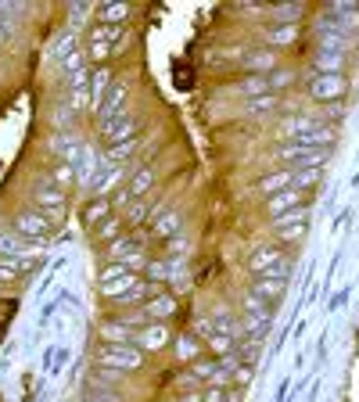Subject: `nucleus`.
I'll use <instances>...</instances> for the list:
<instances>
[{
  "label": "nucleus",
  "instance_id": "nucleus-1",
  "mask_svg": "<svg viewBox=\"0 0 359 402\" xmlns=\"http://www.w3.org/2000/svg\"><path fill=\"white\" fill-rule=\"evenodd\" d=\"M97 367L115 370V374H133V370L144 367V352L137 349V345H101Z\"/></svg>",
  "mask_w": 359,
  "mask_h": 402
},
{
  "label": "nucleus",
  "instance_id": "nucleus-2",
  "mask_svg": "<svg viewBox=\"0 0 359 402\" xmlns=\"http://www.w3.org/2000/svg\"><path fill=\"white\" fill-rule=\"evenodd\" d=\"M248 269H252V277H284V280H287V273H291V259H287L277 245H266V248L252 252Z\"/></svg>",
  "mask_w": 359,
  "mask_h": 402
},
{
  "label": "nucleus",
  "instance_id": "nucleus-3",
  "mask_svg": "<svg viewBox=\"0 0 359 402\" xmlns=\"http://www.w3.org/2000/svg\"><path fill=\"white\" fill-rule=\"evenodd\" d=\"M306 90H309V97L313 101H320V104H338L341 97H345V90H348V79L345 76H309V83H306Z\"/></svg>",
  "mask_w": 359,
  "mask_h": 402
},
{
  "label": "nucleus",
  "instance_id": "nucleus-4",
  "mask_svg": "<svg viewBox=\"0 0 359 402\" xmlns=\"http://www.w3.org/2000/svg\"><path fill=\"white\" fill-rule=\"evenodd\" d=\"M15 234L26 241H47L50 238V219L40 208H22L15 216Z\"/></svg>",
  "mask_w": 359,
  "mask_h": 402
},
{
  "label": "nucleus",
  "instance_id": "nucleus-5",
  "mask_svg": "<svg viewBox=\"0 0 359 402\" xmlns=\"http://www.w3.org/2000/svg\"><path fill=\"white\" fill-rule=\"evenodd\" d=\"M140 133V119L137 115H115V119H108V123H101V137L108 140V147L111 144H123V140H133Z\"/></svg>",
  "mask_w": 359,
  "mask_h": 402
},
{
  "label": "nucleus",
  "instance_id": "nucleus-6",
  "mask_svg": "<svg viewBox=\"0 0 359 402\" xmlns=\"http://www.w3.org/2000/svg\"><path fill=\"white\" fill-rule=\"evenodd\" d=\"M316 40L324 50H334V54H345L348 57V47H352V33L345 26H338L334 18H324L320 29H316Z\"/></svg>",
  "mask_w": 359,
  "mask_h": 402
},
{
  "label": "nucleus",
  "instance_id": "nucleus-7",
  "mask_svg": "<svg viewBox=\"0 0 359 402\" xmlns=\"http://www.w3.org/2000/svg\"><path fill=\"white\" fill-rule=\"evenodd\" d=\"M33 198H36V208H40L43 216H47V212L57 216V212H65V208H69V194H65V191H57L50 180H40V184L33 187Z\"/></svg>",
  "mask_w": 359,
  "mask_h": 402
},
{
  "label": "nucleus",
  "instance_id": "nucleus-8",
  "mask_svg": "<svg viewBox=\"0 0 359 402\" xmlns=\"http://www.w3.org/2000/svg\"><path fill=\"white\" fill-rule=\"evenodd\" d=\"M172 341V330L165 327V323H144L137 334H133V345L140 352H158V349H165V345Z\"/></svg>",
  "mask_w": 359,
  "mask_h": 402
},
{
  "label": "nucleus",
  "instance_id": "nucleus-9",
  "mask_svg": "<svg viewBox=\"0 0 359 402\" xmlns=\"http://www.w3.org/2000/svg\"><path fill=\"white\" fill-rule=\"evenodd\" d=\"M126 97H130V86H126V83H111V86H108V94H104V101L94 108V115H97L101 123L115 119V115H123V108H126Z\"/></svg>",
  "mask_w": 359,
  "mask_h": 402
},
{
  "label": "nucleus",
  "instance_id": "nucleus-10",
  "mask_svg": "<svg viewBox=\"0 0 359 402\" xmlns=\"http://www.w3.org/2000/svg\"><path fill=\"white\" fill-rule=\"evenodd\" d=\"M248 291H252L255 298H263V302L273 309V306L284 298V291H287V280H284V277H255Z\"/></svg>",
  "mask_w": 359,
  "mask_h": 402
},
{
  "label": "nucleus",
  "instance_id": "nucleus-11",
  "mask_svg": "<svg viewBox=\"0 0 359 402\" xmlns=\"http://www.w3.org/2000/svg\"><path fill=\"white\" fill-rule=\"evenodd\" d=\"M176 309H180V302H176L169 291H155V295L144 302V316H148L151 323H162V320H169Z\"/></svg>",
  "mask_w": 359,
  "mask_h": 402
},
{
  "label": "nucleus",
  "instance_id": "nucleus-12",
  "mask_svg": "<svg viewBox=\"0 0 359 402\" xmlns=\"http://www.w3.org/2000/svg\"><path fill=\"white\" fill-rule=\"evenodd\" d=\"M133 334H137V327H130L126 320H108V323H101V330H97V337H101L104 345H133Z\"/></svg>",
  "mask_w": 359,
  "mask_h": 402
},
{
  "label": "nucleus",
  "instance_id": "nucleus-13",
  "mask_svg": "<svg viewBox=\"0 0 359 402\" xmlns=\"http://www.w3.org/2000/svg\"><path fill=\"white\" fill-rule=\"evenodd\" d=\"M180 230H184V219H180V212H176V208H165V212H158V216L151 219V234H155L158 241L176 238Z\"/></svg>",
  "mask_w": 359,
  "mask_h": 402
},
{
  "label": "nucleus",
  "instance_id": "nucleus-14",
  "mask_svg": "<svg viewBox=\"0 0 359 402\" xmlns=\"http://www.w3.org/2000/svg\"><path fill=\"white\" fill-rule=\"evenodd\" d=\"M345 62H348L345 54H334V50H324V47H316V54H313L316 76H345Z\"/></svg>",
  "mask_w": 359,
  "mask_h": 402
},
{
  "label": "nucleus",
  "instance_id": "nucleus-15",
  "mask_svg": "<svg viewBox=\"0 0 359 402\" xmlns=\"http://www.w3.org/2000/svg\"><path fill=\"white\" fill-rule=\"evenodd\" d=\"M245 69H248L252 76H266V79H270V76L277 72V54H273L270 47H266V50H248V54H245Z\"/></svg>",
  "mask_w": 359,
  "mask_h": 402
},
{
  "label": "nucleus",
  "instance_id": "nucleus-16",
  "mask_svg": "<svg viewBox=\"0 0 359 402\" xmlns=\"http://www.w3.org/2000/svg\"><path fill=\"white\" fill-rule=\"evenodd\" d=\"M50 147H54L57 158L69 162V165H76V162L83 158V144H79L72 133H54V137H50Z\"/></svg>",
  "mask_w": 359,
  "mask_h": 402
},
{
  "label": "nucleus",
  "instance_id": "nucleus-17",
  "mask_svg": "<svg viewBox=\"0 0 359 402\" xmlns=\"http://www.w3.org/2000/svg\"><path fill=\"white\" fill-rule=\"evenodd\" d=\"M126 18H130V4H123V0H104L97 8V26H123Z\"/></svg>",
  "mask_w": 359,
  "mask_h": 402
},
{
  "label": "nucleus",
  "instance_id": "nucleus-18",
  "mask_svg": "<svg viewBox=\"0 0 359 402\" xmlns=\"http://www.w3.org/2000/svg\"><path fill=\"white\" fill-rule=\"evenodd\" d=\"M298 205H302V191H294V187H287V191H280V194L266 198V212H270V216H280V212L298 208Z\"/></svg>",
  "mask_w": 359,
  "mask_h": 402
},
{
  "label": "nucleus",
  "instance_id": "nucleus-19",
  "mask_svg": "<svg viewBox=\"0 0 359 402\" xmlns=\"http://www.w3.org/2000/svg\"><path fill=\"white\" fill-rule=\"evenodd\" d=\"M291 177H294V169H277V172H270V177H263L259 191H263L266 198H273V194H280V191L291 187Z\"/></svg>",
  "mask_w": 359,
  "mask_h": 402
},
{
  "label": "nucleus",
  "instance_id": "nucleus-20",
  "mask_svg": "<svg viewBox=\"0 0 359 402\" xmlns=\"http://www.w3.org/2000/svg\"><path fill=\"white\" fill-rule=\"evenodd\" d=\"M76 177H79V172H76V165H69V162H57V165L50 169V177H47V180H50L57 191H65V194H69V191L76 187Z\"/></svg>",
  "mask_w": 359,
  "mask_h": 402
},
{
  "label": "nucleus",
  "instance_id": "nucleus-21",
  "mask_svg": "<svg viewBox=\"0 0 359 402\" xmlns=\"http://www.w3.org/2000/svg\"><path fill=\"white\" fill-rule=\"evenodd\" d=\"M172 352H176V359H180V363H194V359L201 356V341H198L194 334H180Z\"/></svg>",
  "mask_w": 359,
  "mask_h": 402
},
{
  "label": "nucleus",
  "instance_id": "nucleus-22",
  "mask_svg": "<svg viewBox=\"0 0 359 402\" xmlns=\"http://www.w3.org/2000/svg\"><path fill=\"white\" fill-rule=\"evenodd\" d=\"M115 79H111V72L101 65V69H94V76H90V108H97L101 101H104V94H108V86H111Z\"/></svg>",
  "mask_w": 359,
  "mask_h": 402
},
{
  "label": "nucleus",
  "instance_id": "nucleus-23",
  "mask_svg": "<svg viewBox=\"0 0 359 402\" xmlns=\"http://www.w3.org/2000/svg\"><path fill=\"white\" fill-rule=\"evenodd\" d=\"M327 18H334L338 26L352 29V26H359V8L348 4V0H338V4H331V15H327Z\"/></svg>",
  "mask_w": 359,
  "mask_h": 402
},
{
  "label": "nucleus",
  "instance_id": "nucleus-24",
  "mask_svg": "<svg viewBox=\"0 0 359 402\" xmlns=\"http://www.w3.org/2000/svg\"><path fill=\"white\" fill-rule=\"evenodd\" d=\"M108 216H111V198H94L87 205V212H83V223L87 226H101Z\"/></svg>",
  "mask_w": 359,
  "mask_h": 402
},
{
  "label": "nucleus",
  "instance_id": "nucleus-25",
  "mask_svg": "<svg viewBox=\"0 0 359 402\" xmlns=\"http://www.w3.org/2000/svg\"><path fill=\"white\" fill-rule=\"evenodd\" d=\"M151 187H155V169H151V165H140V169L133 172V180H130V194H133V198H144Z\"/></svg>",
  "mask_w": 359,
  "mask_h": 402
},
{
  "label": "nucleus",
  "instance_id": "nucleus-26",
  "mask_svg": "<svg viewBox=\"0 0 359 402\" xmlns=\"http://www.w3.org/2000/svg\"><path fill=\"white\" fill-rule=\"evenodd\" d=\"M245 111L252 115V119H266V115H273V111H277V94H263V97H252V101L245 104Z\"/></svg>",
  "mask_w": 359,
  "mask_h": 402
},
{
  "label": "nucleus",
  "instance_id": "nucleus-27",
  "mask_svg": "<svg viewBox=\"0 0 359 402\" xmlns=\"http://www.w3.org/2000/svg\"><path fill=\"white\" fill-rule=\"evenodd\" d=\"M205 349H209L212 359H226V356H233V337L230 334H212V337H205Z\"/></svg>",
  "mask_w": 359,
  "mask_h": 402
},
{
  "label": "nucleus",
  "instance_id": "nucleus-28",
  "mask_svg": "<svg viewBox=\"0 0 359 402\" xmlns=\"http://www.w3.org/2000/svg\"><path fill=\"white\" fill-rule=\"evenodd\" d=\"M133 151H137V137H133V140H123V144H111V147L104 151V162H108V165H123V162L133 158Z\"/></svg>",
  "mask_w": 359,
  "mask_h": 402
},
{
  "label": "nucleus",
  "instance_id": "nucleus-29",
  "mask_svg": "<svg viewBox=\"0 0 359 402\" xmlns=\"http://www.w3.org/2000/svg\"><path fill=\"white\" fill-rule=\"evenodd\" d=\"M144 277H137V273H130V277H123V280H111V284H101V295L111 302V298H118L123 291H130V287H137Z\"/></svg>",
  "mask_w": 359,
  "mask_h": 402
},
{
  "label": "nucleus",
  "instance_id": "nucleus-30",
  "mask_svg": "<svg viewBox=\"0 0 359 402\" xmlns=\"http://www.w3.org/2000/svg\"><path fill=\"white\" fill-rule=\"evenodd\" d=\"M306 219H309V208L298 205V208H287V212L273 216V230H287V226H298V223H306Z\"/></svg>",
  "mask_w": 359,
  "mask_h": 402
},
{
  "label": "nucleus",
  "instance_id": "nucleus-31",
  "mask_svg": "<svg viewBox=\"0 0 359 402\" xmlns=\"http://www.w3.org/2000/svg\"><path fill=\"white\" fill-rule=\"evenodd\" d=\"M320 177H324V169H294V177H291V187L306 194L309 187H316V184H320Z\"/></svg>",
  "mask_w": 359,
  "mask_h": 402
},
{
  "label": "nucleus",
  "instance_id": "nucleus-32",
  "mask_svg": "<svg viewBox=\"0 0 359 402\" xmlns=\"http://www.w3.org/2000/svg\"><path fill=\"white\" fill-rule=\"evenodd\" d=\"M118 40H126L123 26H94L90 29V43H118Z\"/></svg>",
  "mask_w": 359,
  "mask_h": 402
},
{
  "label": "nucleus",
  "instance_id": "nucleus-33",
  "mask_svg": "<svg viewBox=\"0 0 359 402\" xmlns=\"http://www.w3.org/2000/svg\"><path fill=\"white\" fill-rule=\"evenodd\" d=\"M266 40H270V47H291L298 40V26H273L266 33Z\"/></svg>",
  "mask_w": 359,
  "mask_h": 402
},
{
  "label": "nucleus",
  "instance_id": "nucleus-34",
  "mask_svg": "<svg viewBox=\"0 0 359 402\" xmlns=\"http://www.w3.org/2000/svg\"><path fill=\"white\" fill-rule=\"evenodd\" d=\"M133 252H140L137 238H115V241H108V255H111L115 262L126 259V255H133Z\"/></svg>",
  "mask_w": 359,
  "mask_h": 402
},
{
  "label": "nucleus",
  "instance_id": "nucleus-35",
  "mask_svg": "<svg viewBox=\"0 0 359 402\" xmlns=\"http://www.w3.org/2000/svg\"><path fill=\"white\" fill-rule=\"evenodd\" d=\"M191 374H194L198 381H209V384H212V381H216V374H219V363H216V359H209V356H198V359L191 363Z\"/></svg>",
  "mask_w": 359,
  "mask_h": 402
},
{
  "label": "nucleus",
  "instance_id": "nucleus-36",
  "mask_svg": "<svg viewBox=\"0 0 359 402\" xmlns=\"http://www.w3.org/2000/svg\"><path fill=\"white\" fill-rule=\"evenodd\" d=\"M316 126H324L320 119H309V115H298L294 123H284V137H302V133H309V130H316Z\"/></svg>",
  "mask_w": 359,
  "mask_h": 402
},
{
  "label": "nucleus",
  "instance_id": "nucleus-37",
  "mask_svg": "<svg viewBox=\"0 0 359 402\" xmlns=\"http://www.w3.org/2000/svg\"><path fill=\"white\" fill-rule=\"evenodd\" d=\"M302 4H280V8H273V22L277 26H298V18H302Z\"/></svg>",
  "mask_w": 359,
  "mask_h": 402
},
{
  "label": "nucleus",
  "instance_id": "nucleus-38",
  "mask_svg": "<svg viewBox=\"0 0 359 402\" xmlns=\"http://www.w3.org/2000/svg\"><path fill=\"white\" fill-rule=\"evenodd\" d=\"M209 320H212L216 334H230V337H233V334H241V323H233V316H230L226 309H219V313H216V316H209Z\"/></svg>",
  "mask_w": 359,
  "mask_h": 402
},
{
  "label": "nucleus",
  "instance_id": "nucleus-39",
  "mask_svg": "<svg viewBox=\"0 0 359 402\" xmlns=\"http://www.w3.org/2000/svg\"><path fill=\"white\" fill-rule=\"evenodd\" d=\"M241 94L252 101V97H263V94H270V83H266V76H248L245 83H241Z\"/></svg>",
  "mask_w": 359,
  "mask_h": 402
},
{
  "label": "nucleus",
  "instance_id": "nucleus-40",
  "mask_svg": "<svg viewBox=\"0 0 359 402\" xmlns=\"http://www.w3.org/2000/svg\"><path fill=\"white\" fill-rule=\"evenodd\" d=\"M123 277H130V266L118 259V262H111V266H104L101 269V284H111V280H123Z\"/></svg>",
  "mask_w": 359,
  "mask_h": 402
},
{
  "label": "nucleus",
  "instance_id": "nucleus-41",
  "mask_svg": "<svg viewBox=\"0 0 359 402\" xmlns=\"http://www.w3.org/2000/svg\"><path fill=\"white\" fill-rule=\"evenodd\" d=\"M108 54H111V43H90V47H87L90 69H94V62H97V69H101V62H108Z\"/></svg>",
  "mask_w": 359,
  "mask_h": 402
},
{
  "label": "nucleus",
  "instance_id": "nucleus-42",
  "mask_svg": "<svg viewBox=\"0 0 359 402\" xmlns=\"http://www.w3.org/2000/svg\"><path fill=\"white\" fill-rule=\"evenodd\" d=\"M266 83H270V94H277V90H284L287 83H294V72H291V69H277Z\"/></svg>",
  "mask_w": 359,
  "mask_h": 402
},
{
  "label": "nucleus",
  "instance_id": "nucleus-43",
  "mask_svg": "<svg viewBox=\"0 0 359 402\" xmlns=\"http://www.w3.org/2000/svg\"><path fill=\"white\" fill-rule=\"evenodd\" d=\"M118 223H123L118 216H108V219L97 226V238H101V241H115V238H118V234H115V230H118Z\"/></svg>",
  "mask_w": 359,
  "mask_h": 402
},
{
  "label": "nucleus",
  "instance_id": "nucleus-44",
  "mask_svg": "<svg viewBox=\"0 0 359 402\" xmlns=\"http://www.w3.org/2000/svg\"><path fill=\"white\" fill-rule=\"evenodd\" d=\"M62 65H65V76H72V72L87 69V54H83V50H76V54H69V57H65Z\"/></svg>",
  "mask_w": 359,
  "mask_h": 402
},
{
  "label": "nucleus",
  "instance_id": "nucleus-45",
  "mask_svg": "<svg viewBox=\"0 0 359 402\" xmlns=\"http://www.w3.org/2000/svg\"><path fill=\"white\" fill-rule=\"evenodd\" d=\"M144 280H169V262H148Z\"/></svg>",
  "mask_w": 359,
  "mask_h": 402
},
{
  "label": "nucleus",
  "instance_id": "nucleus-46",
  "mask_svg": "<svg viewBox=\"0 0 359 402\" xmlns=\"http://www.w3.org/2000/svg\"><path fill=\"white\" fill-rule=\"evenodd\" d=\"M50 115H54V126H69L76 111H72V104H65V108H62V104H54V111H50Z\"/></svg>",
  "mask_w": 359,
  "mask_h": 402
},
{
  "label": "nucleus",
  "instance_id": "nucleus-47",
  "mask_svg": "<svg viewBox=\"0 0 359 402\" xmlns=\"http://www.w3.org/2000/svg\"><path fill=\"white\" fill-rule=\"evenodd\" d=\"M205 402H230V391L219 388V384H209L205 388Z\"/></svg>",
  "mask_w": 359,
  "mask_h": 402
},
{
  "label": "nucleus",
  "instance_id": "nucleus-48",
  "mask_svg": "<svg viewBox=\"0 0 359 402\" xmlns=\"http://www.w3.org/2000/svg\"><path fill=\"white\" fill-rule=\"evenodd\" d=\"M69 54H76V36H72V33H65V40L57 43V57H62V62H65Z\"/></svg>",
  "mask_w": 359,
  "mask_h": 402
},
{
  "label": "nucleus",
  "instance_id": "nucleus-49",
  "mask_svg": "<svg viewBox=\"0 0 359 402\" xmlns=\"http://www.w3.org/2000/svg\"><path fill=\"white\" fill-rule=\"evenodd\" d=\"M130 205H133V194H130V187H126V191H115V198H111V208H123V212H126Z\"/></svg>",
  "mask_w": 359,
  "mask_h": 402
},
{
  "label": "nucleus",
  "instance_id": "nucleus-50",
  "mask_svg": "<svg viewBox=\"0 0 359 402\" xmlns=\"http://www.w3.org/2000/svg\"><path fill=\"white\" fill-rule=\"evenodd\" d=\"M0 255H18V241L11 234H0Z\"/></svg>",
  "mask_w": 359,
  "mask_h": 402
},
{
  "label": "nucleus",
  "instance_id": "nucleus-51",
  "mask_svg": "<svg viewBox=\"0 0 359 402\" xmlns=\"http://www.w3.org/2000/svg\"><path fill=\"white\" fill-rule=\"evenodd\" d=\"M22 273L15 269V262H0V284H11V280H18Z\"/></svg>",
  "mask_w": 359,
  "mask_h": 402
},
{
  "label": "nucleus",
  "instance_id": "nucleus-52",
  "mask_svg": "<svg viewBox=\"0 0 359 402\" xmlns=\"http://www.w3.org/2000/svg\"><path fill=\"white\" fill-rule=\"evenodd\" d=\"M277 234H280L284 241H298V238L306 234V223H298V226H287V230H277Z\"/></svg>",
  "mask_w": 359,
  "mask_h": 402
},
{
  "label": "nucleus",
  "instance_id": "nucleus-53",
  "mask_svg": "<svg viewBox=\"0 0 359 402\" xmlns=\"http://www.w3.org/2000/svg\"><path fill=\"white\" fill-rule=\"evenodd\" d=\"M126 216H130L133 223H140V219L148 216V205H144V201H137V205H130V208H126Z\"/></svg>",
  "mask_w": 359,
  "mask_h": 402
},
{
  "label": "nucleus",
  "instance_id": "nucleus-54",
  "mask_svg": "<svg viewBox=\"0 0 359 402\" xmlns=\"http://www.w3.org/2000/svg\"><path fill=\"white\" fill-rule=\"evenodd\" d=\"M176 402H205V391H198V388H187V391L180 395Z\"/></svg>",
  "mask_w": 359,
  "mask_h": 402
},
{
  "label": "nucleus",
  "instance_id": "nucleus-55",
  "mask_svg": "<svg viewBox=\"0 0 359 402\" xmlns=\"http://www.w3.org/2000/svg\"><path fill=\"white\" fill-rule=\"evenodd\" d=\"M233 381H237V384H248V381H252V367H245V363H241V367L233 370Z\"/></svg>",
  "mask_w": 359,
  "mask_h": 402
},
{
  "label": "nucleus",
  "instance_id": "nucleus-56",
  "mask_svg": "<svg viewBox=\"0 0 359 402\" xmlns=\"http://www.w3.org/2000/svg\"><path fill=\"white\" fill-rule=\"evenodd\" d=\"M194 334H198V337H212V334H216V327H212V320L205 316V320H201V323L194 327Z\"/></svg>",
  "mask_w": 359,
  "mask_h": 402
},
{
  "label": "nucleus",
  "instance_id": "nucleus-57",
  "mask_svg": "<svg viewBox=\"0 0 359 402\" xmlns=\"http://www.w3.org/2000/svg\"><path fill=\"white\" fill-rule=\"evenodd\" d=\"M184 248H187L184 234H176V238H169V252H184Z\"/></svg>",
  "mask_w": 359,
  "mask_h": 402
},
{
  "label": "nucleus",
  "instance_id": "nucleus-58",
  "mask_svg": "<svg viewBox=\"0 0 359 402\" xmlns=\"http://www.w3.org/2000/svg\"><path fill=\"white\" fill-rule=\"evenodd\" d=\"M83 402H115V395H104V391H94V395H87Z\"/></svg>",
  "mask_w": 359,
  "mask_h": 402
},
{
  "label": "nucleus",
  "instance_id": "nucleus-59",
  "mask_svg": "<svg viewBox=\"0 0 359 402\" xmlns=\"http://www.w3.org/2000/svg\"><path fill=\"white\" fill-rule=\"evenodd\" d=\"M8 40H11V26L0 22V43H8Z\"/></svg>",
  "mask_w": 359,
  "mask_h": 402
},
{
  "label": "nucleus",
  "instance_id": "nucleus-60",
  "mask_svg": "<svg viewBox=\"0 0 359 402\" xmlns=\"http://www.w3.org/2000/svg\"><path fill=\"white\" fill-rule=\"evenodd\" d=\"M194 381H198V377H194V374H191V370H187V374H184V377H180V384H184V388H191V384H194Z\"/></svg>",
  "mask_w": 359,
  "mask_h": 402
}]
</instances>
